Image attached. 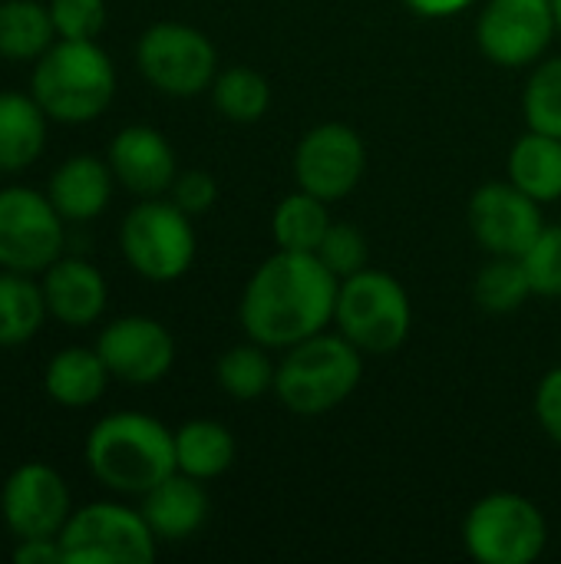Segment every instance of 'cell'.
Here are the masks:
<instances>
[{
    "mask_svg": "<svg viewBox=\"0 0 561 564\" xmlns=\"http://www.w3.org/2000/svg\"><path fill=\"white\" fill-rule=\"evenodd\" d=\"M337 288L341 278L317 254L278 248L245 284L238 321L255 344L288 350L334 321Z\"/></svg>",
    "mask_w": 561,
    "mask_h": 564,
    "instance_id": "cell-1",
    "label": "cell"
},
{
    "mask_svg": "<svg viewBox=\"0 0 561 564\" xmlns=\"http://www.w3.org/2000/svg\"><path fill=\"white\" fill-rule=\"evenodd\" d=\"M89 473L112 492L145 496L175 466V433L145 413L103 416L83 446Z\"/></svg>",
    "mask_w": 561,
    "mask_h": 564,
    "instance_id": "cell-2",
    "label": "cell"
},
{
    "mask_svg": "<svg viewBox=\"0 0 561 564\" xmlns=\"http://www.w3.org/2000/svg\"><path fill=\"white\" fill-rule=\"evenodd\" d=\"M30 93L53 122L83 126L116 96V66L96 40H56L30 73Z\"/></svg>",
    "mask_w": 561,
    "mask_h": 564,
    "instance_id": "cell-3",
    "label": "cell"
},
{
    "mask_svg": "<svg viewBox=\"0 0 561 564\" xmlns=\"http://www.w3.org/2000/svg\"><path fill=\"white\" fill-rule=\"evenodd\" d=\"M364 377L360 350L337 334H314L288 347L284 360L274 370L278 400L298 416H324L337 410Z\"/></svg>",
    "mask_w": 561,
    "mask_h": 564,
    "instance_id": "cell-4",
    "label": "cell"
},
{
    "mask_svg": "<svg viewBox=\"0 0 561 564\" xmlns=\"http://www.w3.org/2000/svg\"><path fill=\"white\" fill-rule=\"evenodd\" d=\"M334 324L360 354H393L413 327L407 288L387 271L364 268L341 281Z\"/></svg>",
    "mask_w": 561,
    "mask_h": 564,
    "instance_id": "cell-5",
    "label": "cell"
},
{
    "mask_svg": "<svg viewBox=\"0 0 561 564\" xmlns=\"http://www.w3.org/2000/svg\"><path fill=\"white\" fill-rule=\"evenodd\" d=\"M175 202L142 198L119 228V248L129 268L152 281L169 284L188 274L195 261V228Z\"/></svg>",
    "mask_w": 561,
    "mask_h": 564,
    "instance_id": "cell-6",
    "label": "cell"
},
{
    "mask_svg": "<svg viewBox=\"0 0 561 564\" xmlns=\"http://www.w3.org/2000/svg\"><path fill=\"white\" fill-rule=\"evenodd\" d=\"M549 542L546 516L516 492L479 499L463 522V545L479 564H532Z\"/></svg>",
    "mask_w": 561,
    "mask_h": 564,
    "instance_id": "cell-7",
    "label": "cell"
},
{
    "mask_svg": "<svg viewBox=\"0 0 561 564\" xmlns=\"http://www.w3.org/2000/svg\"><path fill=\"white\" fill-rule=\"evenodd\" d=\"M56 539L63 564H149L159 542L145 516L119 502H89L76 509Z\"/></svg>",
    "mask_w": 561,
    "mask_h": 564,
    "instance_id": "cell-8",
    "label": "cell"
},
{
    "mask_svg": "<svg viewBox=\"0 0 561 564\" xmlns=\"http://www.w3.org/2000/svg\"><path fill=\"white\" fill-rule=\"evenodd\" d=\"M139 73L165 96L188 99L205 93L218 76L215 43L188 23H152L136 43Z\"/></svg>",
    "mask_w": 561,
    "mask_h": 564,
    "instance_id": "cell-9",
    "label": "cell"
},
{
    "mask_svg": "<svg viewBox=\"0 0 561 564\" xmlns=\"http://www.w3.org/2000/svg\"><path fill=\"white\" fill-rule=\"evenodd\" d=\"M66 218L30 185L0 188V271L43 274L63 258Z\"/></svg>",
    "mask_w": 561,
    "mask_h": 564,
    "instance_id": "cell-10",
    "label": "cell"
},
{
    "mask_svg": "<svg viewBox=\"0 0 561 564\" xmlns=\"http://www.w3.org/2000/svg\"><path fill=\"white\" fill-rule=\"evenodd\" d=\"M367 169L364 139L344 122H321L294 149V178L321 202L347 198Z\"/></svg>",
    "mask_w": 561,
    "mask_h": 564,
    "instance_id": "cell-11",
    "label": "cell"
},
{
    "mask_svg": "<svg viewBox=\"0 0 561 564\" xmlns=\"http://www.w3.org/2000/svg\"><path fill=\"white\" fill-rule=\"evenodd\" d=\"M559 33L552 0H489L476 23V43L496 66L536 63Z\"/></svg>",
    "mask_w": 561,
    "mask_h": 564,
    "instance_id": "cell-12",
    "label": "cell"
},
{
    "mask_svg": "<svg viewBox=\"0 0 561 564\" xmlns=\"http://www.w3.org/2000/svg\"><path fill=\"white\" fill-rule=\"evenodd\" d=\"M0 516L17 539H56L73 516L69 486L46 463H20L3 482Z\"/></svg>",
    "mask_w": 561,
    "mask_h": 564,
    "instance_id": "cell-13",
    "label": "cell"
},
{
    "mask_svg": "<svg viewBox=\"0 0 561 564\" xmlns=\"http://www.w3.org/2000/svg\"><path fill=\"white\" fill-rule=\"evenodd\" d=\"M466 215L476 241L496 258H522L546 228L539 202L513 182H489L476 188Z\"/></svg>",
    "mask_w": 561,
    "mask_h": 564,
    "instance_id": "cell-14",
    "label": "cell"
},
{
    "mask_svg": "<svg viewBox=\"0 0 561 564\" xmlns=\"http://www.w3.org/2000/svg\"><path fill=\"white\" fill-rule=\"evenodd\" d=\"M96 350L109 377L129 387H152L175 364V340L169 327L142 314H129V317L106 324L96 340Z\"/></svg>",
    "mask_w": 561,
    "mask_h": 564,
    "instance_id": "cell-15",
    "label": "cell"
},
{
    "mask_svg": "<svg viewBox=\"0 0 561 564\" xmlns=\"http://www.w3.org/2000/svg\"><path fill=\"white\" fill-rule=\"evenodd\" d=\"M109 169L139 198H159L175 182V149L152 126H126L109 142Z\"/></svg>",
    "mask_w": 561,
    "mask_h": 564,
    "instance_id": "cell-16",
    "label": "cell"
},
{
    "mask_svg": "<svg viewBox=\"0 0 561 564\" xmlns=\"http://www.w3.org/2000/svg\"><path fill=\"white\" fill-rule=\"evenodd\" d=\"M46 311L66 327H89L103 317L109 288L96 264L83 258H56L43 271Z\"/></svg>",
    "mask_w": 561,
    "mask_h": 564,
    "instance_id": "cell-17",
    "label": "cell"
},
{
    "mask_svg": "<svg viewBox=\"0 0 561 564\" xmlns=\"http://www.w3.org/2000/svg\"><path fill=\"white\" fill-rule=\"evenodd\" d=\"M208 492L202 489V479H192L185 473H172L165 476L159 486H152L142 496V516L149 522V529L155 532L159 542H182L192 539L205 519H208Z\"/></svg>",
    "mask_w": 561,
    "mask_h": 564,
    "instance_id": "cell-18",
    "label": "cell"
},
{
    "mask_svg": "<svg viewBox=\"0 0 561 564\" xmlns=\"http://www.w3.org/2000/svg\"><path fill=\"white\" fill-rule=\"evenodd\" d=\"M112 169L96 155H73L50 175L46 195L66 221H89L106 212L112 198Z\"/></svg>",
    "mask_w": 561,
    "mask_h": 564,
    "instance_id": "cell-19",
    "label": "cell"
},
{
    "mask_svg": "<svg viewBox=\"0 0 561 564\" xmlns=\"http://www.w3.org/2000/svg\"><path fill=\"white\" fill-rule=\"evenodd\" d=\"M46 112L33 93H0V172L30 169L46 149Z\"/></svg>",
    "mask_w": 561,
    "mask_h": 564,
    "instance_id": "cell-20",
    "label": "cell"
},
{
    "mask_svg": "<svg viewBox=\"0 0 561 564\" xmlns=\"http://www.w3.org/2000/svg\"><path fill=\"white\" fill-rule=\"evenodd\" d=\"M109 383V370L93 347H63L50 357L43 370V390L53 403L66 410H86L93 406Z\"/></svg>",
    "mask_w": 561,
    "mask_h": 564,
    "instance_id": "cell-21",
    "label": "cell"
},
{
    "mask_svg": "<svg viewBox=\"0 0 561 564\" xmlns=\"http://www.w3.org/2000/svg\"><path fill=\"white\" fill-rule=\"evenodd\" d=\"M509 182L539 205L561 198V139L529 129L509 152Z\"/></svg>",
    "mask_w": 561,
    "mask_h": 564,
    "instance_id": "cell-22",
    "label": "cell"
},
{
    "mask_svg": "<svg viewBox=\"0 0 561 564\" xmlns=\"http://www.w3.org/2000/svg\"><path fill=\"white\" fill-rule=\"evenodd\" d=\"M235 436L215 420H188L175 430V466L192 479H218L235 463Z\"/></svg>",
    "mask_w": 561,
    "mask_h": 564,
    "instance_id": "cell-23",
    "label": "cell"
},
{
    "mask_svg": "<svg viewBox=\"0 0 561 564\" xmlns=\"http://www.w3.org/2000/svg\"><path fill=\"white\" fill-rule=\"evenodd\" d=\"M56 43L50 3L0 0V56L13 63H36Z\"/></svg>",
    "mask_w": 561,
    "mask_h": 564,
    "instance_id": "cell-24",
    "label": "cell"
},
{
    "mask_svg": "<svg viewBox=\"0 0 561 564\" xmlns=\"http://www.w3.org/2000/svg\"><path fill=\"white\" fill-rule=\"evenodd\" d=\"M46 314L43 284L20 271H0V347H20L33 340Z\"/></svg>",
    "mask_w": 561,
    "mask_h": 564,
    "instance_id": "cell-25",
    "label": "cell"
},
{
    "mask_svg": "<svg viewBox=\"0 0 561 564\" xmlns=\"http://www.w3.org/2000/svg\"><path fill=\"white\" fill-rule=\"evenodd\" d=\"M331 228L327 218V202L314 198L311 192H294L278 202L271 215V235L281 251H308L314 254Z\"/></svg>",
    "mask_w": 561,
    "mask_h": 564,
    "instance_id": "cell-26",
    "label": "cell"
},
{
    "mask_svg": "<svg viewBox=\"0 0 561 564\" xmlns=\"http://www.w3.org/2000/svg\"><path fill=\"white\" fill-rule=\"evenodd\" d=\"M212 99L218 106V112L228 119V122H258L268 106H271V86L268 79L251 69V66H231L225 73L215 76L212 83Z\"/></svg>",
    "mask_w": 561,
    "mask_h": 564,
    "instance_id": "cell-27",
    "label": "cell"
},
{
    "mask_svg": "<svg viewBox=\"0 0 561 564\" xmlns=\"http://www.w3.org/2000/svg\"><path fill=\"white\" fill-rule=\"evenodd\" d=\"M274 364L268 357V347L261 344H238L231 350L222 354L218 367H215V377H218V387L235 397V400H258L261 393L274 390Z\"/></svg>",
    "mask_w": 561,
    "mask_h": 564,
    "instance_id": "cell-28",
    "label": "cell"
},
{
    "mask_svg": "<svg viewBox=\"0 0 561 564\" xmlns=\"http://www.w3.org/2000/svg\"><path fill=\"white\" fill-rule=\"evenodd\" d=\"M476 304L489 314H509V311H519L526 304V297L532 294V284H529V274L522 268L519 258H496L479 271L476 278Z\"/></svg>",
    "mask_w": 561,
    "mask_h": 564,
    "instance_id": "cell-29",
    "label": "cell"
},
{
    "mask_svg": "<svg viewBox=\"0 0 561 564\" xmlns=\"http://www.w3.org/2000/svg\"><path fill=\"white\" fill-rule=\"evenodd\" d=\"M522 116L529 129L561 139V56L539 63L522 93Z\"/></svg>",
    "mask_w": 561,
    "mask_h": 564,
    "instance_id": "cell-30",
    "label": "cell"
},
{
    "mask_svg": "<svg viewBox=\"0 0 561 564\" xmlns=\"http://www.w3.org/2000/svg\"><path fill=\"white\" fill-rule=\"evenodd\" d=\"M519 261L529 274L532 294L561 297V225L542 228L539 238L529 245V251Z\"/></svg>",
    "mask_w": 561,
    "mask_h": 564,
    "instance_id": "cell-31",
    "label": "cell"
},
{
    "mask_svg": "<svg viewBox=\"0 0 561 564\" xmlns=\"http://www.w3.org/2000/svg\"><path fill=\"white\" fill-rule=\"evenodd\" d=\"M341 281L367 268V238L357 225H331L321 248L314 251Z\"/></svg>",
    "mask_w": 561,
    "mask_h": 564,
    "instance_id": "cell-32",
    "label": "cell"
},
{
    "mask_svg": "<svg viewBox=\"0 0 561 564\" xmlns=\"http://www.w3.org/2000/svg\"><path fill=\"white\" fill-rule=\"evenodd\" d=\"M56 40H96L106 26V0H50Z\"/></svg>",
    "mask_w": 561,
    "mask_h": 564,
    "instance_id": "cell-33",
    "label": "cell"
},
{
    "mask_svg": "<svg viewBox=\"0 0 561 564\" xmlns=\"http://www.w3.org/2000/svg\"><path fill=\"white\" fill-rule=\"evenodd\" d=\"M172 202L185 215H202V212H208L218 202V182L205 169L179 172L175 182H172Z\"/></svg>",
    "mask_w": 561,
    "mask_h": 564,
    "instance_id": "cell-34",
    "label": "cell"
},
{
    "mask_svg": "<svg viewBox=\"0 0 561 564\" xmlns=\"http://www.w3.org/2000/svg\"><path fill=\"white\" fill-rule=\"evenodd\" d=\"M536 416L552 443L561 446V367L549 370L536 390Z\"/></svg>",
    "mask_w": 561,
    "mask_h": 564,
    "instance_id": "cell-35",
    "label": "cell"
},
{
    "mask_svg": "<svg viewBox=\"0 0 561 564\" xmlns=\"http://www.w3.org/2000/svg\"><path fill=\"white\" fill-rule=\"evenodd\" d=\"M17 564H63V549L60 539H20L13 549Z\"/></svg>",
    "mask_w": 561,
    "mask_h": 564,
    "instance_id": "cell-36",
    "label": "cell"
},
{
    "mask_svg": "<svg viewBox=\"0 0 561 564\" xmlns=\"http://www.w3.org/2000/svg\"><path fill=\"white\" fill-rule=\"evenodd\" d=\"M473 0H407V7L410 10H417L420 17H433V20H440V17H453V13H460V10H466Z\"/></svg>",
    "mask_w": 561,
    "mask_h": 564,
    "instance_id": "cell-37",
    "label": "cell"
},
{
    "mask_svg": "<svg viewBox=\"0 0 561 564\" xmlns=\"http://www.w3.org/2000/svg\"><path fill=\"white\" fill-rule=\"evenodd\" d=\"M552 7H555V23H559V33H561V0H552Z\"/></svg>",
    "mask_w": 561,
    "mask_h": 564,
    "instance_id": "cell-38",
    "label": "cell"
}]
</instances>
